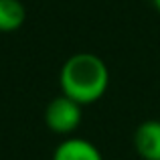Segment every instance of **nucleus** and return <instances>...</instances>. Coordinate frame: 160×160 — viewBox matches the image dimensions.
<instances>
[{"mask_svg":"<svg viewBox=\"0 0 160 160\" xmlns=\"http://www.w3.org/2000/svg\"><path fill=\"white\" fill-rule=\"evenodd\" d=\"M61 93L81 106L95 103L109 87V69L102 57L93 53H75L59 71Z\"/></svg>","mask_w":160,"mask_h":160,"instance_id":"f257e3e1","label":"nucleus"},{"mask_svg":"<svg viewBox=\"0 0 160 160\" xmlns=\"http://www.w3.org/2000/svg\"><path fill=\"white\" fill-rule=\"evenodd\" d=\"M83 106L67 95H57L45 108V124L59 136H69L79 128L83 120Z\"/></svg>","mask_w":160,"mask_h":160,"instance_id":"f03ea898","label":"nucleus"},{"mask_svg":"<svg viewBox=\"0 0 160 160\" xmlns=\"http://www.w3.org/2000/svg\"><path fill=\"white\" fill-rule=\"evenodd\" d=\"M134 148L142 160H160V120H146L138 126Z\"/></svg>","mask_w":160,"mask_h":160,"instance_id":"7ed1b4c3","label":"nucleus"},{"mask_svg":"<svg viewBox=\"0 0 160 160\" xmlns=\"http://www.w3.org/2000/svg\"><path fill=\"white\" fill-rule=\"evenodd\" d=\"M51 160H103L99 148L85 138H69L67 136L55 148Z\"/></svg>","mask_w":160,"mask_h":160,"instance_id":"20e7f679","label":"nucleus"},{"mask_svg":"<svg viewBox=\"0 0 160 160\" xmlns=\"http://www.w3.org/2000/svg\"><path fill=\"white\" fill-rule=\"evenodd\" d=\"M27 20V10L20 0H0V32H14Z\"/></svg>","mask_w":160,"mask_h":160,"instance_id":"39448f33","label":"nucleus"},{"mask_svg":"<svg viewBox=\"0 0 160 160\" xmlns=\"http://www.w3.org/2000/svg\"><path fill=\"white\" fill-rule=\"evenodd\" d=\"M152 2H154V8H156V10L160 12V0H152Z\"/></svg>","mask_w":160,"mask_h":160,"instance_id":"423d86ee","label":"nucleus"}]
</instances>
